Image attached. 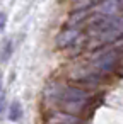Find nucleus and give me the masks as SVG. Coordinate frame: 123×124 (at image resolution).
<instances>
[{"label": "nucleus", "instance_id": "1", "mask_svg": "<svg viewBox=\"0 0 123 124\" xmlns=\"http://www.w3.org/2000/svg\"><path fill=\"white\" fill-rule=\"evenodd\" d=\"M92 29L96 34L97 43H111L123 34V17L118 16H96L92 22Z\"/></svg>", "mask_w": 123, "mask_h": 124}, {"label": "nucleus", "instance_id": "2", "mask_svg": "<svg viewBox=\"0 0 123 124\" xmlns=\"http://www.w3.org/2000/svg\"><path fill=\"white\" fill-rule=\"evenodd\" d=\"M55 99L65 110L77 112L85 105L89 95L84 90L75 88V87H58V92L55 93Z\"/></svg>", "mask_w": 123, "mask_h": 124}, {"label": "nucleus", "instance_id": "3", "mask_svg": "<svg viewBox=\"0 0 123 124\" xmlns=\"http://www.w3.org/2000/svg\"><path fill=\"white\" fill-rule=\"evenodd\" d=\"M116 60H118V53H116V51L101 53V54L96 58V61H94V75H92V77H94V78H99L101 73L109 71V70L114 66Z\"/></svg>", "mask_w": 123, "mask_h": 124}, {"label": "nucleus", "instance_id": "4", "mask_svg": "<svg viewBox=\"0 0 123 124\" xmlns=\"http://www.w3.org/2000/svg\"><path fill=\"white\" fill-rule=\"evenodd\" d=\"M79 38V29L75 27H67L60 36H58V46L60 48H65V46H70L77 41Z\"/></svg>", "mask_w": 123, "mask_h": 124}, {"label": "nucleus", "instance_id": "5", "mask_svg": "<svg viewBox=\"0 0 123 124\" xmlns=\"http://www.w3.org/2000/svg\"><path fill=\"white\" fill-rule=\"evenodd\" d=\"M12 49H14V44H12V39H4V44L0 48V61L5 63L10 60V54H12Z\"/></svg>", "mask_w": 123, "mask_h": 124}, {"label": "nucleus", "instance_id": "6", "mask_svg": "<svg viewBox=\"0 0 123 124\" xmlns=\"http://www.w3.org/2000/svg\"><path fill=\"white\" fill-rule=\"evenodd\" d=\"M21 117H22L21 102H19V100H14V102L10 104V107H9V119H10L12 122H16V121H19Z\"/></svg>", "mask_w": 123, "mask_h": 124}, {"label": "nucleus", "instance_id": "7", "mask_svg": "<svg viewBox=\"0 0 123 124\" xmlns=\"http://www.w3.org/2000/svg\"><path fill=\"white\" fill-rule=\"evenodd\" d=\"M4 109H5V95H4V92H2V93H0V119H2Z\"/></svg>", "mask_w": 123, "mask_h": 124}, {"label": "nucleus", "instance_id": "8", "mask_svg": "<svg viewBox=\"0 0 123 124\" xmlns=\"http://www.w3.org/2000/svg\"><path fill=\"white\" fill-rule=\"evenodd\" d=\"M5 24H7V16H5L2 10H0V29H4Z\"/></svg>", "mask_w": 123, "mask_h": 124}, {"label": "nucleus", "instance_id": "9", "mask_svg": "<svg viewBox=\"0 0 123 124\" xmlns=\"http://www.w3.org/2000/svg\"><path fill=\"white\" fill-rule=\"evenodd\" d=\"M0 93H2V75H0Z\"/></svg>", "mask_w": 123, "mask_h": 124}, {"label": "nucleus", "instance_id": "10", "mask_svg": "<svg viewBox=\"0 0 123 124\" xmlns=\"http://www.w3.org/2000/svg\"><path fill=\"white\" fill-rule=\"evenodd\" d=\"M120 9H121V10H123V2H121V4H120Z\"/></svg>", "mask_w": 123, "mask_h": 124}]
</instances>
